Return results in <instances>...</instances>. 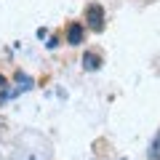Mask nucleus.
Here are the masks:
<instances>
[{
    "label": "nucleus",
    "mask_w": 160,
    "mask_h": 160,
    "mask_svg": "<svg viewBox=\"0 0 160 160\" xmlns=\"http://www.w3.org/2000/svg\"><path fill=\"white\" fill-rule=\"evenodd\" d=\"M3 86H6V78H3V75H0V88H3Z\"/></svg>",
    "instance_id": "5"
},
{
    "label": "nucleus",
    "mask_w": 160,
    "mask_h": 160,
    "mask_svg": "<svg viewBox=\"0 0 160 160\" xmlns=\"http://www.w3.org/2000/svg\"><path fill=\"white\" fill-rule=\"evenodd\" d=\"M147 158H149V160H160V131L155 133L152 144H149V149H147Z\"/></svg>",
    "instance_id": "4"
},
{
    "label": "nucleus",
    "mask_w": 160,
    "mask_h": 160,
    "mask_svg": "<svg viewBox=\"0 0 160 160\" xmlns=\"http://www.w3.org/2000/svg\"><path fill=\"white\" fill-rule=\"evenodd\" d=\"M86 22H88V27L93 29V32H102L104 29V8L102 6H88V11H86Z\"/></svg>",
    "instance_id": "1"
},
{
    "label": "nucleus",
    "mask_w": 160,
    "mask_h": 160,
    "mask_svg": "<svg viewBox=\"0 0 160 160\" xmlns=\"http://www.w3.org/2000/svg\"><path fill=\"white\" fill-rule=\"evenodd\" d=\"M83 38H86L83 24H80V22H72V24L67 27V43H69V46H80V43H83Z\"/></svg>",
    "instance_id": "2"
},
{
    "label": "nucleus",
    "mask_w": 160,
    "mask_h": 160,
    "mask_svg": "<svg viewBox=\"0 0 160 160\" xmlns=\"http://www.w3.org/2000/svg\"><path fill=\"white\" fill-rule=\"evenodd\" d=\"M83 67H86L88 72H96V69L102 67V56H99V53H93V51H88L86 56H83Z\"/></svg>",
    "instance_id": "3"
}]
</instances>
